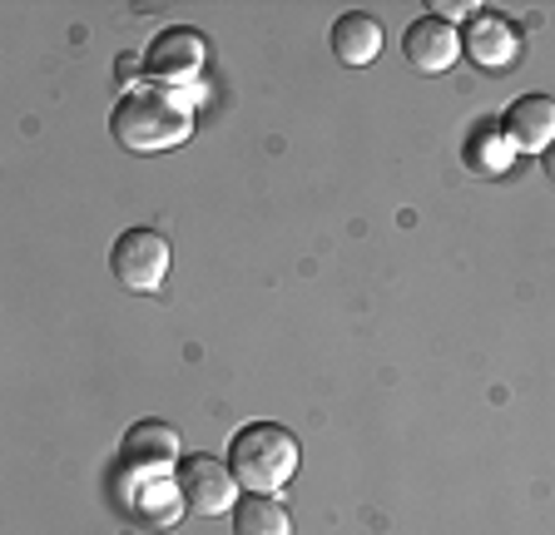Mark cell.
Returning <instances> with one entry per match:
<instances>
[{
  "label": "cell",
  "instance_id": "8992f818",
  "mask_svg": "<svg viewBox=\"0 0 555 535\" xmlns=\"http://www.w3.org/2000/svg\"><path fill=\"white\" fill-rule=\"evenodd\" d=\"M204 60H208V40L198 30H189V25H169L144 50V75H154L164 84H189L204 70Z\"/></svg>",
  "mask_w": 555,
  "mask_h": 535
},
{
  "label": "cell",
  "instance_id": "9c48e42d",
  "mask_svg": "<svg viewBox=\"0 0 555 535\" xmlns=\"http://www.w3.org/2000/svg\"><path fill=\"white\" fill-rule=\"evenodd\" d=\"M501 134L516 154H545L555 144V100L551 94H520L501 119Z\"/></svg>",
  "mask_w": 555,
  "mask_h": 535
},
{
  "label": "cell",
  "instance_id": "6da1fadb",
  "mask_svg": "<svg viewBox=\"0 0 555 535\" xmlns=\"http://www.w3.org/2000/svg\"><path fill=\"white\" fill-rule=\"evenodd\" d=\"M109 134L119 149L159 154L179 149L194 134V94L179 90H129L109 115Z\"/></svg>",
  "mask_w": 555,
  "mask_h": 535
},
{
  "label": "cell",
  "instance_id": "ba28073f",
  "mask_svg": "<svg viewBox=\"0 0 555 535\" xmlns=\"http://www.w3.org/2000/svg\"><path fill=\"white\" fill-rule=\"evenodd\" d=\"M402 50H406V60H412L422 75H447L451 65H456L462 36L451 30V21H441V15L427 11V15H416V21L406 25Z\"/></svg>",
  "mask_w": 555,
  "mask_h": 535
},
{
  "label": "cell",
  "instance_id": "277c9868",
  "mask_svg": "<svg viewBox=\"0 0 555 535\" xmlns=\"http://www.w3.org/2000/svg\"><path fill=\"white\" fill-rule=\"evenodd\" d=\"M179 491L198 516H223L238 506V477L219 456H184L179 461Z\"/></svg>",
  "mask_w": 555,
  "mask_h": 535
},
{
  "label": "cell",
  "instance_id": "5bb4252c",
  "mask_svg": "<svg viewBox=\"0 0 555 535\" xmlns=\"http://www.w3.org/2000/svg\"><path fill=\"white\" fill-rule=\"evenodd\" d=\"M134 70H139V65H134V55H119V65H115L119 84H125V80H134Z\"/></svg>",
  "mask_w": 555,
  "mask_h": 535
},
{
  "label": "cell",
  "instance_id": "4fadbf2b",
  "mask_svg": "<svg viewBox=\"0 0 555 535\" xmlns=\"http://www.w3.org/2000/svg\"><path fill=\"white\" fill-rule=\"evenodd\" d=\"M511 144H506V134H496V129H476L472 134V144H466V164L472 169H481V174H501L511 164Z\"/></svg>",
  "mask_w": 555,
  "mask_h": 535
},
{
  "label": "cell",
  "instance_id": "7a4b0ae2",
  "mask_svg": "<svg viewBox=\"0 0 555 535\" xmlns=\"http://www.w3.org/2000/svg\"><path fill=\"white\" fill-rule=\"evenodd\" d=\"M298 436L288 427H278V421H248L243 431H233L229 442V466L238 486L258 491V496H273L293 481L298 471Z\"/></svg>",
  "mask_w": 555,
  "mask_h": 535
},
{
  "label": "cell",
  "instance_id": "3957f363",
  "mask_svg": "<svg viewBox=\"0 0 555 535\" xmlns=\"http://www.w3.org/2000/svg\"><path fill=\"white\" fill-rule=\"evenodd\" d=\"M173 248L159 229H125L109 248V273L125 283L129 292H159L169 278Z\"/></svg>",
  "mask_w": 555,
  "mask_h": 535
},
{
  "label": "cell",
  "instance_id": "30bf717a",
  "mask_svg": "<svg viewBox=\"0 0 555 535\" xmlns=\"http://www.w3.org/2000/svg\"><path fill=\"white\" fill-rule=\"evenodd\" d=\"M333 55L343 60V65H352V70L372 65V60L382 55V25H377V15H367V11L337 15V25H333Z\"/></svg>",
  "mask_w": 555,
  "mask_h": 535
},
{
  "label": "cell",
  "instance_id": "52a82bcc",
  "mask_svg": "<svg viewBox=\"0 0 555 535\" xmlns=\"http://www.w3.org/2000/svg\"><path fill=\"white\" fill-rule=\"evenodd\" d=\"M462 50L481 70H506L520 50V36L501 11H472V21H466V30H462Z\"/></svg>",
  "mask_w": 555,
  "mask_h": 535
},
{
  "label": "cell",
  "instance_id": "8fae6325",
  "mask_svg": "<svg viewBox=\"0 0 555 535\" xmlns=\"http://www.w3.org/2000/svg\"><path fill=\"white\" fill-rule=\"evenodd\" d=\"M129 506H134V516L150 531H164V525H173L179 516H184V491L169 486V477H154V481H134V496H129Z\"/></svg>",
  "mask_w": 555,
  "mask_h": 535
},
{
  "label": "cell",
  "instance_id": "5b68a950",
  "mask_svg": "<svg viewBox=\"0 0 555 535\" xmlns=\"http://www.w3.org/2000/svg\"><path fill=\"white\" fill-rule=\"evenodd\" d=\"M119 456H125V471L134 481H154V477H169L173 466H179V431L169 427V421H134V427L125 431V446H119Z\"/></svg>",
  "mask_w": 555,
  "mask_h": 535
},
{
  "label": "cell",
  "instance_id": "7c38bea8",
  "mask_svg": "<svg viewBox=\"0 0 555 535\" xmlns=\"http://www.w3.org/2000/svg\"><path fill=\"white\" fill-rule=\"evenodd\" d=\"M233 535H293V521L278 496H243L233 506Z\"/></svg>",
  "mask_w": 555,
  "mask_h": 535
},
{
  "label": "cell",
  "instance_id": "9a60e30c",
  "mask_svg": "<svg viewBox=\"0 0 555 535\" xmlns=\"http://www.w3.org/2000/svg\"><path fill=\"white\" fill-rule=\"evenodd\" d=\"M545 174H551V184H555V144L545 149Z\"/></svg>",
  "mask_w": 555,
  "mask_h": 535
}]
</instances>
